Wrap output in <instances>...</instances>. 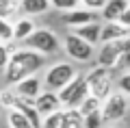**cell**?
I'll list each match as a JSON object with an SVG mask.
<instances>
[{"instance_id":"22","label":"cell","mask_w":130,"mask_h":128,"mask_svg":"<svg viewBox=\"0 0 130 128\" xmlns=\"http://www.w3.org/2000/svg\"><path fill=\"white\" fill-rule=\"evenodd\" d=\"M11 41H13V24L9 20H0V44L9 46Z\"/></svg>"},{"instance_id":"25","label":"cell","mask_w":130,"mask_h":128,"mask_svg":"<svg viewBox=\"0 0 130 128\" xmlns=\"http://www.w3.org/2000/svg\"><path fill=\"white\" fill-rule=\"evenodd\" d=\"M78 5H80V9H87V11L95 13L98 9L102 11V7L106 5V0H78Z\"/></svg>"},{"instance_id":"21","label":"cell","mask_w":130,"mask_h":128,"mask_svg":"<svg viewBox=\"0 0 130 128\" xmlns=\"http://www.w3.org/2000/svg\"><path fill=\"white\" fill-rule=\"evenodd\" d=\"M61 119H63V109H59V111H54V113L41 117V126H39V128H59L61 126Z\"/></svg>"},{"instance_id":"18","label":"cell","mask_w":130,"mask_h":128,"mask_svg":"<svg viewBox=\"0 0 130 128\" xmlns=\"http://www.w3.org/2000/svg\"><path fill=\"white\" fill-rule=\"evenodd\" d=\"M7 128H32V126L28 124V119L24 117L20 111L9 109L7 111Z\"/></svg>"},{"instance_id":"19","label":"cell","mask_w":130,"mask_h":128,"mask_svg":"<svg viewBox=\"0 0 130 128\" xmlns=\"http://www.w3.org/2000/svg\"><path fill=\"white\" fill-rule=\"evenodd\" d=\"M76 111H78V115H80V117H85V115L93 113V111H100V100H95V98L87 96L83 102H80V106H78Z\"/></svg>"},{"instance_id":"20","label":"cell","mask_w":130,"mask_h":128,"mask_svg":"<svg viewBox=\"0 0 130 128\" xmlns=\"http://www.w3.org/2000/svg\"><path fill=\"white\" fill-rule=\"evenodd\" d=\"M20 0H0V20H9L18 11Z\"/></svg>"},{"instance_id":"29","label":"cell","mask_w":130,"mask_h":128,"mask_svg":"<svg viewBox=\"0 0 130 128\" xmlns=\"http://www.w3.org/2000/svg\"><path fill=\"white\" fill-rule=\"evenodd\" d=\"M0 113H2V106H0Z\"/></svg>"},{"instance_id":"6","label":"cell","mask_w":130,"mask_h":128,"mask_svg":"<svg viewBox=\"0 0 130 128\" xmlns=\"http://www.w3.org/2000/svg\"><path fill=\"white\" fill-rule=\"evenodd\" d=\"M126 113H128V96L115 91V89L100 102V117H102V124L119 122V119L126 117Z\"/></svg>"},{"instance_id":"23","label":"cell","mask_w":130,"mask_h":128,"mask_svg":"<svg viewBox=\"0 0 130 128\" xmlns=\"http://www.w3.org/2000/svg\"><path fill=\"white\" fill-rule=\"evenodd\" d=\"M50 2V7H54V9H59L61 13H65V11H74L78 9V0H48Z\"/></svg>"},{"instance_id":"13","label":"cell","mask_w":130,"mask_h":128,"mask_svg":"<svg viewBox=\"0 0 130 128\" xmlns=\"http://www.w3.org/2000/svg\"><path fill=\"white\" fill-rule=\"evenodd\" d=\"M130 37V28L119 26L117 22H104L100 26V44H108V41H117V39H128Z\"/></svg>"},{"instance_id":"28","label":"cell","mask_w":130,"mask_h":128,"mask_svg":"<svg viewBox=\"0 0 130 128\" xmlns=\"http://www.w3.org/2000/svg\"><path fill=\"white\" fill-rule=\"evenodd\" d=\"M0 128H7V126H5V124H0Z\"/></svg>"},{"instance_id":"12","label":"cell","mask_w":130,"mask_h":128,"mask_svg":"<svg viewBox=\"0 0 130 128\" xmlns=\"http://www.w3.org/2000/svg\"><path fill=\"white\" fill-rule=\"evenodd\" d=\"M100 26H102L100 22H91V24H85V26H76V28H70V35L78 37V39H83L85 44H89V46L95 48L98 44H100Z\"/></svg>"},{"instance_id":"1","label":"cell","mask_w":130,"mask_h":128,"mask_svg":"<svg viewBox=\"0 0 130 128\" xmlns=\"http://www.w3.org/2000/svg\"><path fill=\"white\" fill-rule=\"evenodd\" d=\"M46 56L37 54V52L28 50V48H20V50H11L9 61L5 65V80L7 85H15V82L24 80L28 76H35L39 69L46 65Z\"/></svg>"},{"instance_id":"14","label":"cell","mask_w":130,"mask_h":128,"mask_svg":"<svg viewBox=\"0 0 130 128\" xmlns=\"http://www.w3.org/2000/svg\"><path fill=\"white\" fill-rule=\"evenodd\" d=\"M126 11H130L128 0H106V5L102 7V18L104 22H117Z\"/></svg>"},{"instance_id":"16","label":"cell","mask_w":130,"mask_h":128,"mask_svg":"<svg viewBox=\"0 0 130 128\" xmlns=\"http://www.w3.org/2000/svg\"><path fill=\"white\" fill-rule=\"evenodd\" d=\"M11 24H13V41H24L37 28L35 22H32V18H20L18 22H11Z\"/></svg>"},{"instance_id":"5","label":"cell","mask_w":130,"mask_h":128,"mask_svg":"<svg viewBox=\"0 0 130 128\" xmlns=\"http://www.w3.org/2000/svg\"><path fill=\"white\" fill-rule=\"evenodd\" d=\"M87 85H85V76L83 74H76L63 89L56 91V100H59L61 109L67 111V109H78L80 102L87 98Z\"/></svg>"},{"instance_id":"17","label":"cell","mask_w":130,"mask_h":128,"mask_svg":"<svg viewBox=\"0 0 130 128\" xmlns=\"http://www.w3.org/2000/svg\"><path fill=\"white\" fill-rule=\"evenodd\" d=\"M59 128H83V117L78 115L76 109H67L63 111V119H61Z\"/></svg>"},{"instance_id":"15","label":"cell","mask_w":130,"mask_h":128,"mask_svg":"<svg viewBox=\"0 0 130 128\" xmlns=\"http://www.w3.org/2000/svg\"><path fill=\"white\" fill-rule=\"evenodd\" d=\"M20 11L24 13V18H32V15H41L50 9L48 0H20Z\"/></svg>"},{"instance_id":"27","label":"cell","mask_w":130,"mask_h":128,"mask_svg":"<svg viewBox=\"0 0 130 128\" xmlns=\"http://www.w3.org/2000/svg\"><path fill=\"white\" fill-rule=\"evenodd\" d=\"M11 50H13L11 46H7V44H0V72L5 69L7 61H9V54H11Z\"/></svg>"},{"instance_id":"24","label":"cell","mask_w":130,"mask_h":128,"mask_svg":"<svg viewBox=\"0 0 130 128\" xmlns=\"http://www.w3.org/2000/svg\"><path fill=\"white\" fill-rule=\"evenodd\" d=\"M83 128H102V117H100V111H93V113L85 115V117H83Z\"/></svg>"},{"instance_id":"3","label":"cell","mask_w":130,"mask_h":128,"mask_svg":"<svg viewBox=\"0 0 130 128\" xmlns=\"http://www.w3.org/2000/svg\"><path fill=\"white\" fill-rule=\"evenodd\" d=\"M83 76H85V85H87V93L95 100L102 102L113 91V72H108V69L95 65Z\"/></svg>"},{"instance_id":"26","label":"cell","mask_w":130,"mask_h":128,"mask_svg":"<svg viewBox=\"0 0 130 128\" xmlns=\"http://www.w3.org/2000/svg\"><path fill=\"white\" fill-rule=\"evenodd\" d=\"M117 91L119 93H124V96H128L130 93V74H121V78H119V82H117Z\"/></svg>"},{"instance_id":"4","label":"cell","mask_w":130,"mask_h":128,"mask_svg":"<svg viewBox=\"0 0 130 128\" xmlns=\"http://www.w3.org/2000/svg\"><path fill=\"white\" fill-rule=\"evenodd\" d=\"M26 48L32 52H37L41 56H50V54H56L61 50V39L56 37L54 31L50 28H35L32 35H28L26 39Z\"/></svg>"},{"instance_id":"2","label":"cell","mask_w":130,"mask_h":128,"mask_svg":"<svg viewBox=\"0 0 130 128\" xmlns=\"http://www.w3.org/2000/svg\"><path fill=\"white\" fill-rule=\"evenodd\" d=\"M130 56V37L128 39H117L102 44L100 52H98V67H104L108 72L117 67H126Z\"/></svg>"},{"instance_id":"11","label":"cell","mask_w":130,"mask_h":128,"mask_svg":"<svg viewBox=\"0 0 130 128\" xmlns=\"http://www.w3.org/2000/svg\"><path fill=\"white\" fill-rule=\"evenodd\" d=\"M61 20H63V24H67L70 28H76V26H85V24L98 22L93 11L80 9V7H78V9H74V11H65V13H61Z\"/></svg>"},{"instance_id":"10","label":"cell","mask_w":130,"mask_h":128,"mask_svg":"<svg viewBox=\"0 0 130 128\" xmlns=\"http://www.w3.org/2000/svg\"><path fill=\"white\" fill-rule=\"evenodd\" d=\"M32 106H35V111L39 113V117H46V115H50V113H54V111L61 109L59 100H56V93L46 91V89L32 100Z\"/></svg>"},{"instance_id":"9","label":"cell","mask_w":130,"mask_h":128,"mask_svg":"<svg viewBox=\"0 0 130 128\" xmlns=\"http://www.w3.org/2000/svg\"><path fill=\"white\" fill-rule=\"evenodd\" d=\"M13 93L18 98H22V100L32 102L39 93H41V78L39 76H28V78H24V80L15 82L13 85Z\"/></svg>"},{"instance_id":"8","label":"cell","mask_w":130,"mask_h":128,"mask_svg":"<svg viewBox=\"0 0 130 128\" xmlns=\"http://www.w3.org/2000/svg\"><path fill=\"white\" fill-rule=\"evenodd\" d=\"M63 48H65V52H67V56L74 59V61H78V63H87V61H91L93 56H95V48L89 46V44H85L83 39H78V37H74V35H65Z\"/></svg>"},{"instance_id":"7","label":"cell","mask_w":130,"mask_h":128,"mask_svg":"<svg viewBox=\"0 0 130 128\" xmlns=\"http://www.w3.org/2000/svg\"><path fill=\"white\" fill-rule=\"evenodd\" d=\"M74 76H76V67L72 63H54L52 67H48L46 76H43V87H46V91L56 93Z\"/></svg>"}]
</instances>
